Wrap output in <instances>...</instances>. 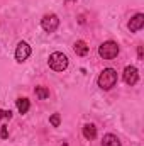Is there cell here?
<instances>
[{
    "mask_svg": "<svg viewBox=\"0 0 144 146\" xmlns=\"http://www.w3.org/2000/svg\"><path fill=\"white\" fill-rule=\"evenodd\" d=\"M31 56V46L27 44V42H19L17 44V48H15V60L19 61V63H22V61H26L27 58Z\"/></svg>",
    "mask_w": 144,
    "mask_h": 146,
    "instance_id": "5",
    "label": "cell"
},
{
    "mask_svg": "<svg viewBox=\"0 0 144 146\" xmlns=\"http://www.w3.org/2000/svg\"><path fill=\"white\" fill-rule=\"evenodd\" d=\"M12 117V112L10 110H2L0 109V119H10Z\"/></svg>",
    "mask_w": 144,
    "mask_h": 146,
    "instance_id": "14",
    "label": "cell"
},
{
    "mask_svg": "<svg viewBox=\"0 0 144 146\" xmlns=\"http://www.w3.org/2000/svg\"><path fill=\"white\" fill-rule=\"evenodd\" d=\"M73 49H75V53L78 56H87L88 54V46H87L85 41H76L75 46H73Z\"/></svg>",
    "mask_w": 144,
    "mask_h": 146,
    "instance_id": "9",
    "label": "cell"
},
{
    "mask_svg": "<svg viewBox=\"0 0 144 146\" xmlns=\"http://www.w3.org/2000/svg\"><path fill=\"white\" fill-rule=\"evenodd\" d=\"M117 83V72L112 68H105L98 76V87L104 90H110Z\"/></svg>",
    "mask_w": 144,
    "mask_h": 146,
    "instance_id": "1",
    "label": "cell"
},
{
    "mask_svg": "<svg viewBox=\"0 0 144 146\" xmlns=\"http://www.w3.org/2000/svg\"><path fill=\"white\" fill-rule=\"evenodd\" d=\"M144 26V15L143 14H136L131 21H129V29L132 31V33H137V31H141Z\"/></svg>",
    "mask_w": 144,
    "mask_h": 146,
    "instance_id": "7",
    "label": "cell"
},
{
    "mask_svg": "<svg viewBox=\"0 0 144 146\" xmlns=\"http://www.w3.org/2000/svg\"><path fill=\"white\" fill-rule=\"evenodd\" d=\"M15 104H17V109L20 114H27V110L31 107V104H29V100L26 99V97H20V99H17L15 100Z\"/></svg>",
    "mask_w": 144,
    "mask_h": 146,
    "instance_id": "11",
    "label": "cell"
},
{
    "mask_svg": "<svg viewBox=\"0 0 144 146\" xmlns=\"http://www.w3.org/2000/svg\"><path fill=\"white\" fill-rule=\"evenodd\" d=\"M49 122H51V126H53V127H58V126H59V122H61L59 114H53V115L49 117Z\"/></svg>",
    "mask_w": 144,
    "mask_h": 146,
    "instance_id": "13",
    "label": "cell"
},
{
    "mask_svg": "<svg viewBox=\"0 0 144 146\" xmlns=\"http://www.w3.org/2000/svg\"><path fill=\"white\" fill-rule=\"evenodd\" d=\"M41 26H42V29H44L46 33H54V31L58 29V26H59V19H58L56 14H48V15L42 17Z\"/></svg>",
    "mask_w": 144,
    "mask_h": 146,
    "instance_id": "4",
    "label": "cell"
},
{
    "mask_svg": "<svg viewBox=\"0 0 144 146\" xmlns=\"http://www.w3.org/2000/svg\"><path fill=\"white\" fill-rule=\"evenodd\" d=\"M0 136L5 139L7 138V126H2V131H0Z\"/></svg>",
    "mask_w": 144,
    "mask_h": 146,
    "instance_id": "15",
    "label": "cell"
},
{
    "mask_svg": "<svg viewBox=\"0 0 144 146\" xmlns=\"http://www.w3.org/2000/svg\"><path fill=\"white\" fill-rule=\"evenodd\" d=\"M36 97H39V99H48L49 97V90L46 87H36Z\"/></svg>",
    "mask_w": 144,
    "mask_h": 146,
    "instance_id": "12",
    "label": "cell"
},
{
    "mask_svg": "<svg viewBox=\"0 0 144 146\" xmlns=\"http://www.w3.org/2000/svg\"><path fill=\"white\" fill-rule=\"evenodd\" d=\"M102 146H120V139L115 134H105L102 139Z\"/></svg>",
    "mask_w": 144,
    "mask_h": 146,
    "instance_id": "10",
    "label": "cell"
},
{
    "mask_svg": "<svg viewBox=\"0 0 144 146\" xmlns=\"http://www.w3.org/2000/svg\"><path fill=\"white\" fill-rule=\"evenodd\" d=\"M98 54L104 58V60H112L119 54V44L114 42V41H105L104 44H100L98 48Z\"/></svg>",
    "mask_w": 144,
    "mask_h": 146,
    "instance_id": "3",
    "label": "cell"
},
{
    "mask_svg": "<svg viewBox=\"0 0 144 146\" xmlns=\"http://www.w3.org/2000/svg\"><path fill=\"white\" fill-rule=\"evenodd\" d=\"M137 56H139V60H143V46L137 48Z\"/></svg>",
    "mask_w": 144,
    "mask_h": 146,
    "instance_id": "16",
    "label": "cell"
},
{
    "mask_svg": "<svg viewBox=\"0 0 144 146\" xmlns=\"http://www.w3.org/2000/svg\"><path fill=\"white\" fill-rule=\"evenodd\" d=\"M83 136H85V139H88V141L95 139V138H97V127H95L93 124H85V126H83Z\"/></svg>",
    "mask_w": 144,
    "mask_h": 146,
    "instance_id": "8",
    "label": "cell"
},
{
    "mask_svg": "<svg viewBox=\"0 0 144 146\" xmlns=\"http://www.w3.org/2000/svg\"><path fill=\"white\" fill-rule=\"evenodd\" d=\"M49 63V68L54 70V72H63L68 68V58L63 54V53H53L48 60Z\"/></svg>",
    "mask_w": 144,
    "mask_h": 146,
    "instance_id": "2",
    "label": "cell"
},
{
    "mask_svg": "<svg viewBox=\"0 0 144 146\" xmlns=\"http://www.w3.org/2000/svg\"><path fill=\"white\" fill-rule=\"evenodd\" d=\"M122 78L127 85H136L137 80H139V73H137V68L136 66H126L124 68V73H122Z\"/></svg>",
    "mask_w": 144,
    "mask_h": 146,
    "instance_id": "6",
    "label": "cell"
}]
</instances>
